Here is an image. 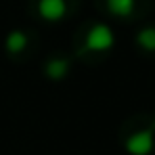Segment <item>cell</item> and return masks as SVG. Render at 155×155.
<instances>
[{"instance_id":"2","label":"cell","mask_w":155,"mask_h":155,"mask_svg":"<svg viewBox=\"0 0 155 155\" xmlns=\"http://www.w3.org/2000/svg\"><path fill=\"white\" fill-rule=\"evenodd\" d=\"M153 130H143V132H134L126 140V151L130 155H149L153 151Z\"/></svg>"},{"instance_id":"3","label":"cell","mask_w":155,"mask_h":155,"mask_svg":"<svg viewBox=\"0 0 155 155\" xmlns=\"http://www.w3.org/2000/svg\"><path fill=\"white\" fill-rule=\"evenodd\" d=\"M38 13L46 21H59L67 13V4H65V0H40L38 2Z\"/></svg>"},{"instance_id":"4","label":"cell","mask_w":155,"mask_h":155,"mask_svg":"<svg viewBox=\"0 0 155 155\" xmlns=\"http://www.w3.org/2000/svg\"><path fill=\"white\" fill-rule=\"evenodd\" d=\"M107 8L115 17H128L134 11V0H107Z\"/></svg>"},{"instance_id":"1","label":"cell","mask_w":155,"mask_h":155,"mask_svg":"<svg viewBox=\"0 0 155 155\" xmlns=\"http://www.w3.org/2000/svg\"><path fill=\"white\" fill-rule=\"evenodd\" d=\"M113 42H115L113 31L107 25H103V23L94 25L88 31V36H86V48H88V51H97V52L109 51V48L113 46Z\"/></svg>"},{"instance_id":"6","label":"cell","mask_w":155,"mask_h":155,"mask_svg":"<svg viewBox=\"0 0 155 155\" xmlns=\"http://www.w3.org/2000/svg\"><path fill=\"white\" fill-rule=\"evenodd\" d=\"M27 46V36L23 31H11L6 36V48L11 52H21Z\"/></svg>"},{"instance_id":"7","label":"cell","mask_w":155,"mask_h":155,"mask_svg":"<svg viewBox=\"0 0 155 155\" xmlns=\"http://www.w3.org/2000/svg\"><path fill=\"white\" fill-rule=\"evenodd\" d=\"M136 42L145 48V51H155V27H145V29H140L138 31V36H136Z\"/></svg>"},{"instance_id":"5","label":"cell","mask_w":155,"mask_h":155,"mask_svg":"<svg viewBox=\"0 0 155 155\" xmlns=\"http://www.w3.org/2000/svg\"><path fill=\"white\" fill-rule=\"evenodd\" d=\"M67 71H69V63H67L65 59H51V61L46 63V76L52 78V80L63 78Z\"/></svg>"}]
</instances>
